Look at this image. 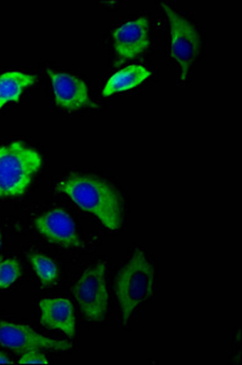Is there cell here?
<instances>
[{
	"label": "cell",
	"mask_w": 242,
	"mask_h": 365,
	"mask_svg": "<svg viewBox=\"0 0 242 365\" xmlns=\"http://www.w3.org/2000/svg\"><path fill=\"white\" fill-rule=\"evenodd\" d=\"M58 191L70 196L84 211L98 217L110 230H120L123 225V199L117 189L94 175H68L58 184Z\"/></svg>",
	"instance_id": "cell-1"
},
{
	"label": "cell",
	"mask_w": 242,
	"mask_h": 365,
	"mask_svg": "<svg viewBox=\"0 0 242 365\" xmlns=\"http://www.w3.org/2000/svg\"><path fill=\"white\" fill-rule=\"evenodd\" d=\"M42 165L41 154L22 141L0 146V197L23 195Z\"/></svg>",
	"instance_id": "cell-2"
},
{
	"label": "cell",
	"mask_w": 242,
	"mask_h": 365,
	"mask_svg": "<svg viewBox=\"0 0 242 365\" xmlns=\"http://www.w3.org/2000/svg\"><path fill=\"white\" fill-rule=\"evenodd\" d=\"M115 289L121 306L122 320L127 324L135 309L154 294V267L142 250L134 253L120 270Z\"/></svg>",
	"instance_id": "cell-3"
},
{
	"label": "cell",
	"mask_w": 242,
	"mask_h": 365,
	"mask_svg": "<svg viewBox=\"0 0 242 365\" xmlns=\"http://www.w3.org/2000/svg\"><path fill=\"white\" fill-rule=\"evenodd\" d=\"M161 6L169 20L171 55L179 65L180 81L184 83L200 55L202 48L201 36L191 22L174 11L169 5L161 3Z\"/></svg>",
	"instance_id": "cell-4"
},
{
	"label": "cell",
	"mask_w": 242,
	"mask_h": 365,
	"mask_svg": "<svg viewBox=\"0 0 242 365\" xmlns=\"http://www.w3.org/2000/svg\"><path fill=\"white\" fill-rule=\"evenodd\" d=\"M106 269V263H98L85 270L73 287V295L82 313L92 322H102L109 308V292L105 280Z\"/></svg>",
	"instance_id": "cell-5"
},
{
	"label": "cell",
	"mask_w": 242,
	"mask_h": 365,
	"mask_svg": "<svg viewBox=\"0 0 242 365\" xmlns=\"http://www.w3.org/2000/svg\"><path fill=\"white\" fill-rule=\"evenodd\" d=\"M0 344L21 354L31 349L67 351L71 349V344L66 341L51 340L39 335L27 325L8 322H0Z\"/></svg>",
	"instance_id": "cell-6"
},
{
	"label": "cell",
	"mask_w": 242,
	"mask_h": 365,
	"mask_svg": "<svg viewBox=\"0 0 242 365\" xmlns=\"http://www.w3.org/2000/svg\"><path fill=\"white\" fill-rule=\"evenodd\" d=\"M46 73L51 77L55 101L60 108L66 110H80V108H96L89 96L88 87L84 81L66 72L48 68Z\"/></svg>",
	"instance_id": "cell-7"
},
{
	"label": "cell",
	"mask_w": 242,
	"mask_h": 365,
	"mask_svg": "<svg viewBox=\"0 0 242 365\" xmlns=\"http://www.w3.org/2000/svg\"><path fill=\"white\" fill-rule=\"evenodd\" d=\"M113 48L121 60L142 54L150 46V21L140 16L115 29Z\"/></svg>",
	"instance_id": "cell-8"
},
{
	"label": "cell",
	"mask_w": 242,
	"mask_h": 365,
	"mask_svg": "<svg viewBox=\"0 0 242 365\" xmlns=\"http://www.w3.org/2000/svg\"><path fill=\"white\" fill-rule=\"evenodd\" d=\"M38 232L48 240L65 246V247H78L82 241L77 230L75 222L68 216L66 211L61 208L46 212L34 220Z\"/></svg>",
	"instance_id": "cell-9"
},
{
	"label": "cell",
	"mask_w": 242,
	"mask_h": 365,
	"mask_svg": "<svg viewBox=\"0 0 242 365\" xmlns=\"http://www.w3.org/2000/svg\"><path fill=\"white\" fill-rule=\"evenodd\" d=\"M41 323L46 328L63 331L68 337L75 336V312L67 299H44L39 302Z\"/></svg>",
	"instance_id": "cell-10"
},
{
	"label": "cell",
	"mask_w": 242,
	"mask_h": 365,
	"mask_svg": "<svg viewBox=\"0 0 242 365\" xmlns=\"http://www.w3.org/2000/svg\"><path fill=\"white\" fill-rule=\"evenodd\" d=\"M151 71L147 67L133 65L118 71L117 73L111 76V78L105 84L102 96H111L116 93L130 91L132 88L138 87L144 81L150 78Z\"/></svg>",
	"instance_id": "cell-11"
},
{
	"label": "cell",
	"mask_w": 242,
	"mask_h": 365,
	"mask_svg": "<svg viewBox=\"0 0 242 365\" xmlns=\"http://www.w3.org/2000/svg\"><path fill=\"white\" fill-rule=\"evenodd\" d=\"M37 77L23 72H6L0 76V108L14 101H19L26 88L33 86Z\"/></svg>",
	"instance_id": "cell-12"
},
{
	"label": "cell",
	"mask_w": 242,
	"mask_h": 365,
	"mask_svg": "<svg viewBox=\"0 0 242 365\" xmlns=\"http://www.w3.org/2000/svg\"><path fill=\"white\" fill-rule=\"evenodd\" d=\"M27 257L30 259L31 264L41 279L43 285H51L56 282V279L59 277V270L51 258L37 252L28 253Z\"/></svg>",
	"instance_id": "cell-13"
},
{
	"label": "cell",
	"mask_w": 242,
	"mask_h": 365,
	"mask_svg": "<svg viewBox=\"0 0 242 365\" xmlns=\"http://www.w3.org/2000/svg\"><path fill=\"white\" fill-rule=\"evenodd\" d=\"M21 275V267L15 258L0 261V289L11 287Z\"/></svg>",
	"instance_id": "cell-14"
},
{
	"label": "cell",
	"mask_w": 242,
	"mask_h": 365,
	"mask_svg": "<svg viewBox=\"0 0 242 365\" xmlns=\"http://www.w3.org/2000/svg\"><path fill=\"white\" fill-rule=\"evenodd\" d=\"M20 364L48 365L49 361H46L44 354L39 349H31V351L22 353V357L20 358Z\"/></svg>",
	"instance_id": "cell-15"
},
{
	"label": "cell",
	"mask_w": 242,
	"mask_h": 365,
	"mask_svg": "<svg viewBox=\"0 0 242 365\" xmlns=\"http://www.w3.org/2000/svg\"><path fill=\"white\" fill-rule=\"evenodd\" d=\"M0 364H10L8 356L4 353H0Z\"/></svg>",
	"instance_id": "cell-16"
},
{
	"label": "cell",
	"mask_w": 242,
	"mask_h": 365,
	"mask_svg": "<svg viewBox=\"0 0 242 365\" xmlns=\"http://www.w3.org/2000/svg\"><path fill=\"white\" fill-rule=\"evenodd\" d=\"M1 241H3V235H1V232H0V246H1Z\"/></svg>",
	"instance_id": "cell-17"
}]
</instances>
